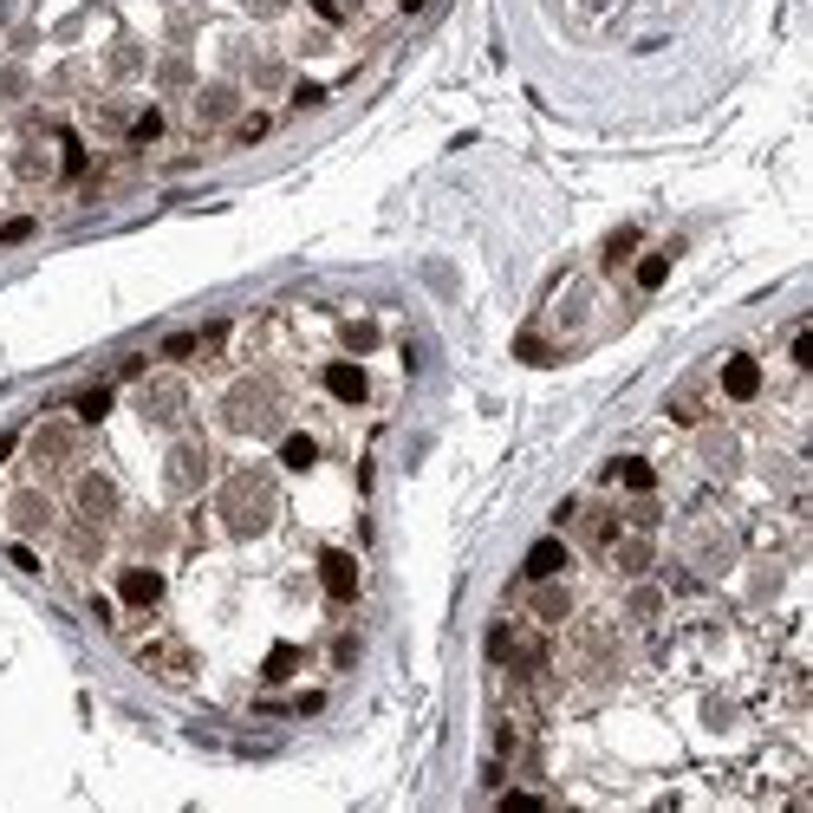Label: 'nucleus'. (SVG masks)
Returning <instances> with one entry per match:
<instances>
[{"label": "nucleus", "instance_id": "nucleus-1", "mask_svg": "<svg viewBox=\"0 0 813 813\" xmlns=\"http://www.w3.org/2000/svg\"><path fill=\"white\" fill-rule=\"evenodd\" d=\"M319 579H326L332 599H351V592H358V559H351V553H326L319 559Z\"/></svg>", "mask_w": 813, "mask_h": 813}, {"label": "nucleus", "instance_id": "nucleus-2", "mask_svg": "<svg viewBox=\"0 0 813 813\" xmlns=\"http://www.w3.org/2000/svg\"><path fill=\"white\" fill-rule=\"evenodd\" d=\"M722 390H728V398H755V390H761V365L748 358V351H736V358L722 365Z\"/></svg>", "mask_w": 813, "mask_h": 813}, {"label": "nucleus", "instance_id": "nucleus-3", "mask_svg": "<svg viewBox=\"0 0 813 813\" xmlns=\"http://www.w3.org/2000/svg\"><path fill=\"white\" fill-rule=\"evenodd\" d=\"M559 567H567V540L547 534V540H534V547H527V567H520V573H527V579H553Z\"/></svg>", "mask_w": 813, "mask_h": 813}, {"label": "nucleus", "instance_id": "nucleus-4", "mask_svg": "<svg viewBox=\"0 0 813 813\" xmlns=\"http://www.w3.org/2000/svg\"><path fill=\"white\" fill-rule=\"evenodd\" d=\"M117 592H124V606H157V599H163V579H157L150 567H131Z\"/></svg>", "mask_w": 813, "mask_h": 813}, {"label": "nucleus", "instance_id": "nucleus-5", "mask_svg": "<svg viewBox=\"0 0 813 813\" xmlns=\"http://www.w3.org/2000/svg\"><path fill=\"white\" fill-rule=\"evenodd\" d=\"M326 390H332V398H345V404H358V398H365V371H358V365H332V371H326Z\"/></svg>", "mask_w": 813, "mask_h": 813}, {"label": "nucleus", "instance_id": "nucleus-6", "mask_svg": "<svg viewBox=\"0 0 813 813\" xmlns=\"http://www.w3.org/2000/svg\"><path fill=\"white\" fill-rule=\"evenodd\" d=\"M612 475H618V482L632 488V495H651V482H657V475H651V463H644V455H624V463H612Z\"/></svg>", "mask_w": 813, "mask_h": 813}, {"label": "nucleus", "instance_id": "nucleus-7", "mask_svg": "<svg viewBox=\"0 0 813 813\" xmlns=\"http://www.w3.org/2000/svg\"><path fill=\"white\" fill-rule=\"evenodd\" d=\"M78 508H85L92 520H104V514H111V482H104V475H92V482H78Z\"/></svg>", "mask_w": 813, "mask_h": 813}, {"label": "nucleus", "instance_id": "nucleus-8", "mask_svg": "<svg viewBox=\"0 0 813 813\" xmlns=\"http://www.w3.org/2000/svg\"><path fill=\"white\" fill-rule=\"evenodd\" d=\"M294 671H300V651H294V644H274V651H267V664H261L267 683H280V677H294Z\"/></svg>", "mask_w": 813, "mask_h": 813}, {"label": "nucleus", "instance_id": "nucleus-9", "mask_svg": "<svg viewBox=\"0 0 813 813\" xmlns=\"http://www.w3.org/2000/svg\"><path fill=\"white\" fill-rule=\"evenodd\" d=\"M280 463H286V469H312V463H319L312 436H286V443H280Z\"/></svg>", "mask_w": 813, "mask_h": 813}, {"label": "nucleus", "instance_id": "nucleus-10", "mask_svg": "<svg viewBox=\"0 0 813 813\" xmlns=\"http://www.w3.org/2000/svg\"><path fill=\"white\" fill-rule=\"evenodd\" d=\"M104 410H111V390H104V384H92L85 398H78V423H98Z\"/></svg>", "mask_w": 813, "mask_h": 813}, {"label": "nucleus", "instance_id": "nucleus-11", "mask_svg": "<svg viewBox=\"0 0 813 813\" xmlns=\"http://www.w3.org/2000/svg\"><path fill=\"white\" fill-rule=\"evenodd\" d=\"M618 567H624V573H644V567H651V547H644V540H624V547H618Z\"/></svg>", "mask_w": 813, "mask_h": 813}, {"label": "nucleus", "instance_id": "nucleus-12", "mask_svg": "<svg viewBox=\"0 0 813 813\" xmlns=\"http://www.w3.org/2000/svg\"><path fill=\"white\" fill-rule=\"evenodd\" d=\"M33 228H39L33 215H13V221H0V241H7V247H20V241H33Z\"/></svg>", "mask_w": 813, "mask_h": 813}, {"label": "nucleus", "instance_id": "nucleus-13", "mask_svg": "<svg viewBox=\"0 0 813 813\" xmlns=\"http://www.w3.org/2000/svg\"><path fill=\"white\" fill-rule=\"evenodd\" d=\"M664 274H671V267H664V254H651V261H638V286H664Z\"/></svg>", "mask_w": 813, "mask_h": 813}, {"label": "nucleus", "instance_id": "nucleus-14", "mask_svg": "<svg viewBox=\"0 0 813 813\" xmlns=\"http://www.w3.org/2000/svg\"><path fill=\"white\" fill-rule=\"evenodd\" d=\"M196 351V332H176V339H163V358H189Z\"/></svg>", "mask_w": 813, "mask_h": 813}, {"label": "nucleus", "instance_id": "nucleus-15", "mask_svg": "<svg viewBox=\"0 0 813 813\" xmlns=\"http://www.w3.org/2000/svg\"><path fill=\"white\" fill-rule=\"evenodd\" d=\"M235 137H241V143H261V137H267V117H261V111H254V117H241V131H235Z\"/></svg>", "mask_w": 813, "mask_h": 813}, {"label": "nucleus", "instance_id": "nucleus-16", "mask_svg": "<svg viewBox=\"0 0 813 813\" xmlns=\"http://www.w3.org/2000/svg\"><path fill=\"white\" fill-rule=\"evenodd\" d=\"M150 137H163V117L143 111V117H137V143H150Z\"/></svg>", "mask_w": 813, "mask_h": 813}, {"label": "nucleus", "instance_id": "nucleus-17", "mask_svg": "<svg viewBox=\"0 0 813 813\" xmlns=\"http://www.w3.org/2000/svg\"><path fill=\"white\" fill-rule=\"evenodd\" d=\"M7 553H13V567H20V573H39V553H33V547H7Z\"/></svg>", "mask_w": 813, "mask_h": 813}, {"label": "nucleus", "instance_id": "nucleus-18", "mask_svg": "<svg viewBox=\"0 0 813 813\" xmlns=\"http://www.w3.org/2000/svg\"><path fill=\"white\" fill-rule=\"evenodd\" d=\"M7 455H13V436H0V463H7Z\"/></svg>", "mask_w": 813, "mask_h": 813}]
</instances>
